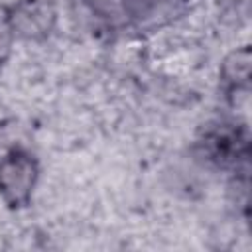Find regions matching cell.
<instances>
[{
  "mask_svg": "<svg viewBox=\"0 0 252 252\" xmlns=\"http://www.w3.org/2000/svg\"><path fill=\"white\" fill-rule=\"evenodd\" d=\"M51 16L53 14L49 12V8L41 2L22 4L18 8V20L14 26H18L22 30V33H26V35H35L37 32L49 28Z\"/></svg>",
  "mask_w": 252,
  "mask_h": 252,
  "instance_id": "7a4b0ae2",
  "label": "cell"
},
{
  "mask_svg": "<svg viewBox=\"0 0 252 252\" xmlns=\"http://www.w3.org/2000/svg\"><path fill=\"white\" fill-rule=\"evenodd\" d=\"M6 47H8V33H6V28L0 24V55L2 51H6Z\"/></svg>",
  "mask_w": 252,
  "mask_h": 252,
  "instance_id": "3957f363",
  "label": "cell"
},
{
  "mask_svg": "<svg viewBox=\"0 0 252 252\" xmlns=\"http://www.w3.org/2000/svg\"><path fill=\"white\" fill-rule=\"evenodd\" d=\"M35 179V165L28 156L14 154L0 163V191L10 203H26Z\"/></svg>",
  "mask_w": 252,
  "mask_h": 252,
  "instance_id": "6da1fadb",
  "label": "cell"
}]
</instances>
